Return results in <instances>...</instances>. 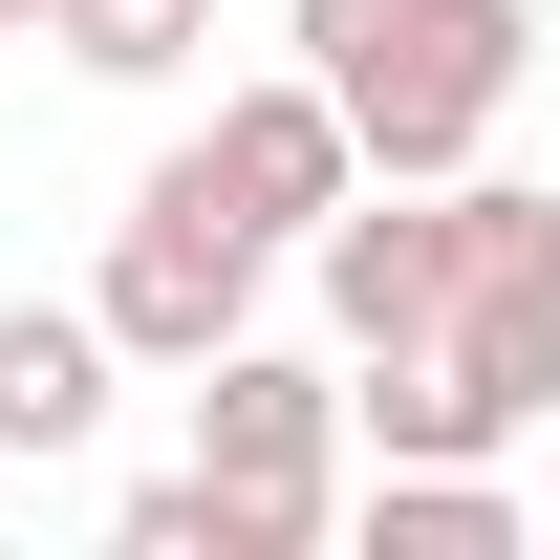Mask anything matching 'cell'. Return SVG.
<instances>
[{
    "instance_id": "cell-1",
    "label": "cell",
    "mask_w": 560,
    "mask_h": 560,
    "mask_svg": "<svg viewBox=\"0 0 560 560\" xmlns=\"http://www.w3.org/2000/svg\"><path fill=\"white\" fill-rule=\"evenodd\" d=\"M280 44L324 66V108L366 130V173H475L517 66H539V22L517 0H280Z\"/></svg>"
},
{
    "instance_id": "cell-2",
    "label": "cell",
    "mask_w": 560,
    "mask_h": 560,
    "mask_svg": "<svg viewBox=\"0 0 560 560\" xmlns=\"http://www.w3.org/2000/svg\"><path fill=\"white\" fill-rule=\"evenodd\" d=\"M346 366H302V346H237L195 366V475H215V560H324L346 539Z\"/></svg>"
},
{
    "instance_id": "cell-3",
    "label": "cell",
    "mask_w": 560,
    "mask_h": 560,
    "mask_svg": "<svg viewBox=\"0 0 560 560\" xmlns=\"http://www.w3.org/2000/svg\"><path fill=\"white\" fill-rule=\"evenodd\" d=\"M259 259H280V237L215 195V151H151L130 215H108V259H86V302H108V346H130V366H173V388H195V366L259 324Z\"/></svg>"
},
{
    "instance_id": "cell-4",
    "label": "cell",
    "mask_w": 560,
    "mask_h": 560,
    "mask_svg": "<svg viewBox=\"0 0 560 560\" xmlns=\"http://www.w3.org/2000/svg\"><path fill=\"white\" fill-rule=\"evenodd\" d=\"M195 151H215V195L259 215L280 259H302V237H324V215L366 195V130L324 108V66H259V86H215V130H195Z\"/></svg>"
},
{
    "instance_id": "cell-5",
    "label": "cell",
    "mask_w": 560,
    "mask_h": 560,
    "mask_svg": "<svg viewBox=\"0 0 560 560\" xmlns=\"http://www.w3.org/2000/svg\"><path fill=\"white\" fill-rule=\"evenodd\" d=\"M108 388H130L108 302H0V453H22V475H44V453H86V431H108Z\"/></svg>"
},
{
    "instance_id": "cell-6",
    "label": "cell",
    "mask_w": 560,
    "mask_h": 560,
    "mask_svg": "<svg viewBox=\"0 0 560 560\" xmlns=\"http://www.w3.org/2000/svg\"><path fill=\"white\" fill-rule=\"evenodd\" d=\"M346 517H366V560H517L539 539V495L495 475V453H366Z\"/></svg>"
},
{
    "instance_id": "cell-7",
    "label": "cell",
    "mask_w": 560,
    "mask_h": 560,
    "mask_svg": "<svg viewBox=\"0 0 560 560\" xmlns=\"http://www.w3.org/2000/svg\"><path fill=\"white\" fill-rule=\"evenodd\" d=\"M44 44H66L86 86H173V66H195V44H215V0H66Z\"/></svg>"
}]
</instances>
